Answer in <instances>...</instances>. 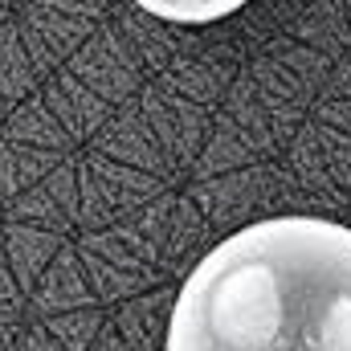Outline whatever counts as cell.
<instances>
[{
	"label": "cell",
	"instance_id": "7a4b0ae2",
	"mask_svg": "<svg viewBox=\"0 0 351 351\" xmlns=\"http://www.w3.org/2000/svg\"><path fill=\"white\" fill-rule=\"evenodd\" d=\"M135 4L172 25H213V21L241 12L250 0H135Z\"/></svg>",
	"mask_w": 351,
	"mask_h": 351
},
{
	"label": "cell",
	"instance_id": "6da1fadb",
	"mask_svg": "<svg viewBox=\"0 0 351 351\" xmlns=\"http://www.w3.org/2000/svg\"><path fill=\"white\" fill-rule=\"evenodd\" d=\"M164 351H351V225L294 213L217 241L176 294Z\"/></svg>",
	"mask_w": 351,
	"mask_h": 351
}]
</instances>
